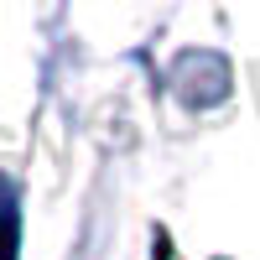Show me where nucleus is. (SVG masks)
<instances>
[{
    "label": "nucleus",
    "instance_id": "obj_1",
    "mask_svg": "<svg viewBox=\"0 0 260 260\" xmlns=\"http://www.w3.org/2000/svg\"><path fill=\"white\" fill-rule=\"evenodd\" d=\"M16 240H21L16 192H11V182H0V260H16Z\"/></svg>",
    "mask_w": 260,
    "mask_h": 260
}]
</instances>
